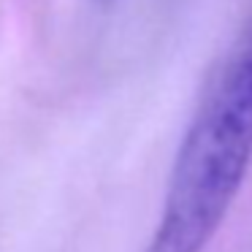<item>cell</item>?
<instances>
[{"label":"cell","mask_w":252,"mask_h":252,"mask_svg":"<svg viewBox=\"0 0 252 252\" xmlns=\"http://www.w3.org/2000/svg\"><path fill=\"white\" fill-rule=\"evenodd\" d=\"M252 165V35L239 41L179 144L147 252H203Z\"/></svg>","instance_id":"cell-1"}]
</instances>
